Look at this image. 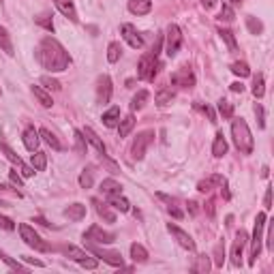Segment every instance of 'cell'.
I'll return each instance as SVG.
<instances>
[{"instance_id":"obj_20","label":"cell","mask_w":274,"mask_h":274,"mask_svg":"<svg viewBox=\"0 0 274 274\" xmlns=\"http://www.w3.org/2000/svg\"><path fill=\"white\" fill-rule=\"evenodd\" d=\"M101 193H103L105 197L120 195V193H122V184L116 182L114 178H107V180H103V182H101Z\"/></svg>"},{"instance_id":"obj_4","label":"cell","mask_w":274,"mask_h":274,"mask_svg":"<svg viewBox=\"0 0 274 274\" xmlns=\"http://www.w3.org/2000/svg\"><path fill=\"white\" fill-rule=\"evenodd\" d=\"M161 69V62H159V56L154 54H146L139 58V65H137V77L144 79V81H154L156 73Z\"/></svg>"},{"instance_id":"obj_51","label":"cell","mask_w":274,"mask_h":274,"mask_svg":"<svg viewBox=\"0 0 274 274\" xmlns=\"http://www.w3.org/2000/svg\"><path fill=\"white\" fill-rule=\"evenodd\" d=\"M79 266H81V268H86V270H95V268L99 266V261H97L95 257H84V259L79 261Z\"/></svg>"},{"instance_id":"obj_25","label":"cell","mask_w":274,"mask_h":274,"mask_svg":"<svg viewBox=\"0 0 274 274\" xmlns=\"http://www.w3.org/2000/svg\"><path fill=\"white\" fill-rule=\"evenodd\" d=\"M212 154L221 159V156L227 154V142L223 137V133H217V137H214V144H212Z\"/></svg>"},{"instance_id":"obj_15","label":"cell","mask_w":274,"mask_h":274,"mask_svg":"<svg viewBox=\"0 0 274 274\" xmlns=\"http://www.w3.org/2000/svg\"><path fill=\"white\" fill-rule=\"evenodd\" d=\"M120 32H122V39L126 41V43L131 45V48H135V50H139L144 45V39H142V34H139L135 28H133L131 24H122V28H120Z\"/></svg>"},{"instance_id":"obj_23","label":"cell","mask_w":274,"mask_h":274,"mask_svg":"<svg viewBox=\"0 0 274 274\" xmlns=\"http://www.w3.org/2000/svg\"><path fill=\"white\" fill-rule=\"evenodd\" d=\"M39 137H43V142L48 144V146H51L54 150H58V152L62 150V142H60V139H58L51 131H48V129H41V131H39Z\"/></svg>"},{"instance_id":"obj_1","label":"cell","mask_w":274,"mask_h":274,"mask_svg":"<svg viewBox=\"0 0 274 274\" xmlns=\"http://www.w3.org/2000/svg\"><path fill=\"white\" fill-rule=\"evenodd\" d=\"M37 58L39 62L43 65V69H48L51 73H60L71 65V56L69 51L60 45V41H56L54 37H45L39 43L37 50Z\"/></svg>"},{"instance_id":"obj_10","label":"cell","mask_w":274,"mask_h":274,"mask_svg":"<svg viewBox=\"0 0 274 274\" xmlns=\"http://www.w3.org/2000/svg\"><path fill=\"white\" fill-rule=\"evenodd\" d=\"M0 152H2L4 156H7V159H9L11 163H13V165H17V167H20V170H22V176H24V178H32V176H34V172H37V170H34V167H30V165H26V163L22 161L20 156H17V154H15L13 150H11V148H9V146L4 144V142L0 144Z\"/></svg>"},{"instance_id":"obj_52","label":"cell","mask_w":274,"mask_h":274,"mask_svg":"<svg viewBox=\"0 0 274 274\" xmlns=\"http://www.w3.org/2000/svg\"><path fill=\"white\" fill-rule=\"evenodd\" d=\"M212 186H214L212 178H208V180H201V182L197 184V191H201V193H210V191H212Z\"/></svg>"},{"instance_id":"obj_33","label":"cell","mask_w":274,"mask_h":274,"mask_svg":"<svg viewBox=\"0 0 274 274\" xmlns=\"http://www.w3.org/2000/svg\"><path fill=\"white\" fill-rule=\"evenodd\" d=\"M253 95H255V99H261L266 95V84H264V75L261 73H257L253 77Z\"/></svg>"},{"instance_id":"obj_28","label":"cell","mask_w":274,"mask_h":274,"mask_svg":"<svg viewBox=\"0 0 274 274\" xmlns=\"http://www.w3.org/2000/svg\"><path fill=\"white\" fill-rule=\"evenodd\" d=\"M131 257L133 261H137V264H144V261H148V250H146L142 244H131Z\"/></svg>"},{"instance_id":"obj_9","label":"cell","mask_w":274,"mask_h":274,"mask_svg":"<svg viewBox=\"0 0 274 274\" xmlns=\"http://www.w3.org/2000/svg\"><path fill=\"white\" fill-rule=\"evenodd\" d=\"M84 240L92 242V244H112L116 240V236L112 234V231H103L99 225H92L90 229L84 234Z\"/></svg>"},{"instance_id":"obj_58","label":"cell","mask_w":274,"mask_h":274,"mask_svg":"<svg viewBox=\"0 0 274 274\" xmlns=\"http://www.w3.org/2000/svg\"><path fill=\"white\" fill-rule=\"evenodd\" d=\"M244 86L240 84V81H236V84H231V92H242Z\"/></svg>"},{"instance_id":"obj_14","label":"cell","mask_w":274,"mask_h":274,"mask_svg":"<svg viewBox=\"0 0 274 274\" xmlns=\"http://www.w3.org/2000/svg\"><path fill=\"white\" fill-rule=\"evenodd\" d=\"M97 99L99 103H109V99H112V79H109V75H101L97 81Z\"/></svg>"},{"instance_id":"obj_13","label":"cell","mask_w":274,"mask_h":274,"mask_svg":"<svg viewBox=\"0 0 274 274\" xmlns=\"http://www.w3.org/2000/svg\"><path fill=\"white\" fill-rule=\"evenodd\" d=\"M167 231H170V234H172L174 238H176L178 244H180L182 249H186V250H195V242H193V238H191L189 234H186L184 229H180L178 225H172V223H170V225H167Z\"/></svg>"},{"instance_id":"obj_56","label":"cell","mask_w":274,"mask_h":274,"mask_svg":"<svg viewBox=\"0 0 274 274\" xmlns=\"http://www.w3.org/2000/svg\"><path fill=\"white\" fill-rule=\"evenodd\" d=\"M264 208L270 210L272 208V186H268L266 189V195H264Z\"/></svg>"},{"instance_id":"obj_31","label":"cell","mask_w":274,"mask_h":274,"mask_svg":"<svg viewBox=\"0 0 274 274\" xmlns=\"http://www.w3.org/2000/svg\"><path fill=\"white\" fill-rule=\"evenodd\" d=\"M148 99H150V92L148 90H139L135 97H133V103H131V109L133 112H137V109H142L146 103H148Z\"/></svg>"},{"instance_id":"obj_24","label":"cell","mask_w":274,"mask_h":274,"mask_svg":"<svg viewBox=\"0 0 274 274\" xmlns=\"http://www.w3.org/2000/svg\"><path fill=\"white\" fill-rule=\"evenodd\" d=\"M118 120H120V107H116V105H114V107H109L107 112L103 114V125L109 126V129L118 125Z\"/></svg>"},{"instance_id":"obj_59","label":"cell","mask_w":274,"mask_h":274,"mask_svg":"<svg viewBox=\"0 0 274 274\" xmlns=\"http://www.w3.org/2000/svg\"><path fill=\"white\" fill-rule=\"evenodd\" d=\"M206 210H208L210 217H214V201H212V199H210V201L206 203Z\"/></svg>"},{"instance_id":"obj_26","label":"cell","mask_w":274,"mask_h":274,"mask_svg":"<svg viewBox=\"0 0 274 274\" xmlns=\"http://www.w3.org/2000/svg\"><path fill=\"white\" fill-rule=\"evenodd\" d=\"M133 126H135V116L129 114V116H125V118L120 120V126H118V135L120 137H126L129 133L133 131Z\"/></svg>"},{"instance_id":"obj_53","label":"cell","mask_w":274,"mask_h":274,"mask_svg":"<svg viewBox=\"0 0 274 274\" xmlns=\"http://www.w3.org/2000/svg\"><path fill=\"white\" fill-rule=\"evenodd\" d=\"M9 180H11V184L17 186V189H22V186H24V182H22V176H20V174H17L15 170L9 172Z\"/></svg>"},{"instance_id":"obj_30","label":"cell","mask_w":274,"mask_h":274,"mask_svg":"<svg viewBox=\"0 0 274 274\" xmlns=\"http://www.w3.org/2000/svg\"><path fill=\"white\" fill-rule=\"evenodd\" d=\"M92 203H95V206H97V212H99V217H101V219H105V221H107V223H116V214L112 212V210H109L107 206H105V203H101V201H92Z\"/></svg>"},{"instance_id":"obj_12","label":"cell","mask_w":274,"mask_h":274,"mask_svg":"<svg viewBox=\"0 0 274 274\" xmlns=\"http://www.w3.org/2000/svg\"><path fill=\"white\" fill-rule=\"evenodd\" d=\"M172 84L180 86V88H193L195 86V75L189 67H180L176 73L172 75Z\"/></svg>"},{"instance_id":"obj_55","label":"cell","mask_w":274,"mask_h":274,"mask_svg":"<svg viewBox=\"0 0 274 274\" xmlns=\"http://www.w3.org/2000/svg\"><path fill=\"white\" fill-rule=\"evenodd\" d=\"M75 144H77V152H84V133L81 131H75Z\"/></svg>"},{"instance_id":"obj_48","label":"cell","mask_w":274,"mask_h":274,"mask_svg":"<svg viewBox=\"0 0 274 274\" xmlns=\"http://www.w3.org/2000/svg\"><path fill=\"white\" fill-rule=\"evenodd\" d=\"M221 20H223V22H231V20H234V9H231V4H223V9H221Z\"/></svg>"},{"instance_id":"obj_18","label":"cell","mask_w":274,"mask_h":274,"mask_svg":"<svg viewBox=\"0 0 274 274\" xmlns=\"http://www.w3.org/2000/svg\"><path fill=\"white\" fill-rule=\"evenodd\" d=\"M152 9V0H129V11L133 15H146Z\"/></svg>"},{"instance_id":"obj_41","label":"cell","mask_w":274,"mask_h":274,"mask_svg":"<svg viewBox=\"0 0 274 274\" xmlns=\"http://www.w3.org/2000/svg\"><path fill=\"white\" fill-rule=\"evenodd\" d=\"M229 69H231V73L234 75H238V77H249L250 75V69H249L247 62H234Z\"/></svg>"},{"instance_id":"obj_39","label":"cell","mask_w":274,"mask_h":274,"mask_svg":"<svg viewBox=\"0 0 274 274\" xmlns=\"http://www.w3.org/2000/svg\"><path fill=\"white\" fill-rule=\"evenodd\" d=\"M247 28H249L250 34H261L264 32V24H261V20H257V17H253V15L247 17Z\"/></svg>"},{"instance_id":"obj_47","label":"cell","mask_w":274,"mask_h":274,"mask_svg":"<svg viewBox=\"0 0 274 274\" xmlns=\"http://www.w3.org/2000/svg\"><path fill=\"white\" fill-rule=\"evenodd\" d=\"M34 22H37L39 26H43L45 30L54 32V22H51V17H50V15H39V17H37V20H34Z\"/></svg>"},{"instance_id":"obj_44","label":"cell","mask_w":274,"mask_h":274,"mask_svg":"<svg viewBox=\"0 0 274 274\" xmlns=\"http://www.w3.org/2000/svg\"><path fill=\"white\" fill-rule=\"evenodd\" d=\"M95 184V178H92V172L90 170H84L79 174V186L81 189H90V186Z\"/></svg>"},{"instance_id":"obj_46","label":"cell","mask_w":274,"mask_h":274,"mask_svg":"<svg viewBox=\"0 0 274 274\" xmlns=\"http://www.w3.org/2000/svg\"><path fill=\"white\" fill-rule=\"evenodd\" d=\"M223 261H225V249H223V242H219L217 249H214V266L223 268Z\"/></svg>"},{"instance_id":"obj_42","label":"cell","mask_w":274,"mask_h":274,"mask_svg":"<svg viewBox=\"0 0 274 274\" xmlns=\"http://www.w3.org/2000/svg\"><path fill=\"white\" fill-rule=\"evenodd\" d=\"M65 255L67 257H71V259H75V261H81L84 257H88V253H84V250L77 249V247H65Z\"/></svg>"},{"instance_id":"obj_34","label":"cell","mask_w":274,"mask_h":274,"mask_svg":"<svg viewBox=\"0 0 274 274\" xmlns=\"http://www.w3.org/2000/svg\"><path fill=\"white\" fill-rule=\"evenodd\" d=\"M109 203L116 208V210H120V212H129L131 210V203L129 199H125L122 195H114V197H109Z\"/></svg>"},{"instance_id":"obj_2","label":"cell","mask_w":274,"mask_h":274,"mask_svg":"<svg viewBox=\"0 0 274 274\" xmlns=\"http://www.w3.org/2000/svg\"><path fill=\"white\" fill-rule=\"evenodd\" d=\"M231 135H234V144L242 154H250L253 152V135L244 118H236L231 122Z\"/></svg>"},{"instance_id":"obj_8","label":"cell","mask_w":274,"mask_h":274,"mask_svg":"<svg viewBox=\"0 0 274 274\" xmlns=\"http://www.w3.org/2000/svg\"><path fill=\"white\" fill-rule=\"evenodd\" d=\"M86 247H88L90 253H95L99 259H103L105 264H109V266H114V268H122V255L120 253H116V250H103L101 247H97V244H92V242H86Z\"/></svg>"},{"instance_id":"obj_49","label":"cell","mask_w":274,"mask_h":274,"mask_svg":"<svg viewBox=\"0 0 274 274\" xmlns=\"http://www.w3.org/2000/svg\"><path fill=\"white\" fill-rule=\"evenodd\" d=\"M253 112H255V116H257V122H259V129H264V126H266V116H264V107H261L259 103H255Z\"/></svg>"},{"instance_id":"obj_62","label":"cell","mask_w":274,"mask_h":274,"mask_svg":"<svg viewBox=\"0 0 274 274\" xmlns=\"http://www.w3.org/2000/svg\"><path fill=\"white\" fill-rule=\"evenodd\" d=\"M2 189H4V186H2V184H0V191H2Z\"/></svg>"},{"instance_id":"obj_60","label":"cell","mask_w":274,"mask_h":274,"mask_svg":"<svg viewBox=\"0 0 274 274\" xmlns=\"http://www.w3.org/2000/svg\"><path fill=\"white\" fill-rule=\"evenodd\" d=\"M189 212L191 214H197V201H189Z\"/></svg>"},{"instance_id":"obj_3","label":"cell","mask_w":274,"mask_h":274,"mask_svg":"<svg viewBox=\"0 0 274 274\" xmlns=\"http://www.w3.org/2000/svg\"><path fill=\"white\" fill-rule=\"evenodd\" d=\"M266 212H259L255 219V229H253V240H250V257H249V266H255L259 253H261V238H264V227H266Z\"/></svg>"},{"instance_id":"obj_27","label":"cell","mask_w":274,"mask_h":274,"mask_svg":"<svg viewBox=\"0 0 274 274\" xmlns=\"http://www.w3.org/2000/svg\"><path fill=\"white\" fill-rule=\"evenodd\" d=\"M172 99H174V90L172 88H161L159 92H156V97H154V103L159 105V107H165V105L172 103Z\"/></svg>"},{"instance_id":"obj_43","label":"cell","mask_w":274,"mask_h":274,"mask_svg":"<svg viewBox=\"0 0 274 274\" xmlns=\"http://www.w3.org/2000/svg\"><path fill=\"white\" fill-rule=\"evenodd\" d=\"M122 54V48H120V43H109V48H107V60L109 62H118V58Z\"/></svg>"},{"instance_id":"obj_40","label":"cell","mask_w":274,"mask_h":274,"mask_svg":"<svg viewBox=\"0 0 274 274\" xmlns=\"http://www.w3.org/2000/svg\"><path fill=\"white\" fill-rule=\"evenodd\" d=\"M210 270V257L208 255H199L193 266V272H199V274H206Z\"/></svg>"},{"instance_id":"obj_50","label":"cell","mask_w":274,"mask_h":274,"mask_svg":"<svg viewBox=\"0 0 274 274\" xmlns=\"http://www.w3.org/2000/svg\"><path fill=\"white\" fill-rule=\"evenodd\" d=\"M266 225H268V240H266V244H268V249L270 250H274V225H272V221H266Z\"/></svg>"},{"instance_id":"obj_38","label":"cell","mask_w":274,"mask_h":274,"mask_svg":"<svg viewBox=\"0 0 274 274\" xmlns=\"http://www.w3.org/2000/svg\"><path fill=\"white\" fill-rule=\"evenodd\" d=\"M0 259H2L4 264H7V266L11 268V270H15V272H28V268H26V266H22L20 261H15L13 257H9V255H7V253H2V250H0Z\"/></svg>"},{"instance_id":"obj_32","label":"cell","mask_w":274,"mask_h":274,"mask_svg":"<svg viewBox=\"0 0 274 274\" xmlns=\"http://www.w3.org/2000/svg\"><path fill=\"white\" fill-rule=\"evenodd\" d=\"M217 107H219V114L223 116V120L234 118V105L227 101V99H221V101L217 103Z\"/></svg>"},{"instance_id":"obj_22","label":"cell","mask_w":274,"mask_h":274,"mask_svg":"<svg viewBox=\"0 0 274 274\" xmlns=\"http://www.w3.org/2000/svg\"><path fill=\"white\" fill-rule=\"evenodd\" d=\"M24 146H26V150H30V152H34V150L39 148V131L34 129V126H28V129L24 131Z\"/></svg>"},{"instance_id":"obj_5","label":"cell","mask_w":274,"mask_h":274,"mask_svg":"<svg viewBox=\"0 0 274 274\" xmlns=\"http://www.w3.org/2000/svg\"><path fill=\"white\" fill-rule=\"evenodd\" d=\"M20 236H22V240H24V242L28 244V247L34 249V250H39V253H48V250L51 249L50 244L45 242L43 238H41L30 225H26V223H24V225H20Z\"/></svg>"},{"instance_id":"obj_61","label":"cell","mask_w":274,"mask_h":274,"mask_svg":"<svg viewBox=\"0 0 274 274\" xmlns=\"http://www.w3.org/2000/svg\"><path fill=\"white\" fill-rule=\"evenodd\" d=\"M240 2H242V0H229L227 4H240Z\"/></svg>"},{"instance_id":"obj_21","label":"cell","mask_w":274,"mask_h":274,"mask_svg":"<svg viewBox=\"0 0 274 274\" xmlns=\"http://www.w3.org/2000/svg\"><path fill=\"white\" fill-rule=\"evenodd\" d=\"M0 50H2L7 56H13L15 54L13 39H11V34H9V30L4 26H0Z\"/></svg>"},{"instance_id":"obj_35","label":"cell","mask_w":274,"mask_h":274,"mask_svg":"<svg viewBox=\"0 0 274 274\" xmlns=\"http://www.w3.org/2000/svg\"><path fill=\"white\" fill-rule=\"evenodd\" d=\"M159 197H161V199H165L167 203H170V206H167V212H170L174 219H182V210H180V208L176 206V199H172V197H167L165 193H159Z\"/></svg>"},{"instance_id":"obj_36","label":"cell","mask_w":274,"mask_h":274,"mask_svg":"<svg viewBox=\"0 0 274 274\" xmlns=\"http://www.w3.org/2000/svg\"><path fill=\"white\" fill-rule=\"evenodd\" d=\"M219 34H221V39H223L225 43H227V48H229V51H236V50H238L236 37H234V32H231V30H227V28H221Z\"/></svg>"},{"instance_id":"obj_19","label":"cell","mask_w":274,"mask_h":274,"mask_svg":"<svg viewBox=\"0 0 274 274\" xmlns=\"http://www.w3.org/2000/svg\"><path fill=\"white\" fill-rule=\"evenodd\" d=\"M65 217L69 221H73V223H77V221L86 217V206L84 203H71L69 208H65Z\"/></svg>"},{"instance_id":"obj_37","label":"cell","mask_w":274,"mask_h":274,"mask_svg":"<svg viewBox=\"0 0 274 274\" xmlns=\"http://www.w3.org/2000/svg\"><path fill=\"white\" fill-rule=\"evenodd\" d=\"M32 167L37 172H43L45 167H48V154H45V152H37V150H34V154H32Z\"/></svg>"},{"instance_id":"obj_57","label":"cell","mask_w":274,"mask_h":274,"mask_svg":"<svg viewBox=\"0 0 274 274\" xmlns=\"http://www.w3.org/2000/svg\"><path fill=\"white\" fill-rule=\"evenodd\" d=\"M199 2H201V7H203V9H212L214 4L219 2V0H199Z\"/></svg>"},{"instance_id":"obj_29","label":"cell","mask_w":274,"mask_h":274,"mask_svg":"<svg viewBox=\"0 0 274 274\" xmlns=\"http://www.w3.org/2000/svg\"><path fill=\"white\" fill-rule=\"evenodd\" d=\"M32 95L39 99V103L43 105V107H51V105H54V101H51V95H48V92L41 88V86H32Z\"/></svg>"},{"instance_id":"obj_45","label":"cell","mask_w":274,"mask_h":274,"mask_svg":"<svg viewBox=\"0 0 274 274\" xmlns=\"http://www.w3.org/2000/svg\"><path fill=\"white\" fill-rule=\"evenodd\" d=\"M41 84H43L48 90H56V92L62 88V86H60V81L54 79V77H50V75H43V77H41Z\"/></svg>"},{"instance_id":"obj_17","label":"cell","mask_w":274,"mask_h":274,"mask_svg":"<svg viewBox=\"0 0 274 274\" xmlns=\"http://www.w3.org/2000/svg\"><path fill=\"white\" fill-rule=\"evenodd\" d=\"M81 133H84V139H88V142L92 144V148H95V150H97L99 154H103V156H105V152H107V148H105L103 139L99 137L97 133H95V131L90 129V126H84V131H81Z\"/></svg>"},{"instance_id":"obj_11","label":"cell","mask_w":274,"mask_h":274,"mask_svg":"<svg viewBox=\"0 0 274 274\" xmlns=\"http://www.w3.org/2000/svg\"><path fill=\"white\" fill-rule=\"evenodd\" d=\"M249 242V234L244 229L236 231V238H234V247H231V264L234 266H242V253H244V247Z\"/></svg>"},{"instance_id":"obj_7","label":"cell","mask_w":274,"mask_h":274,"mask_svg":"<svg viewBox=\"0 0 274 274\" xmlns=\"http://www.w3.org/2000/svg\"><path fill=\"white\" fill-rule=\"evenodd\" d=\"M182 48V30L176 24H170L165 30V54L174 58Z\"/></svg>"},{"instance_id":"obj_6","label":"cell","mask_w":274,"mask_h":274,"mask_svg":"<svg viewBox=\"0 0 274 274\" xmlns=\"http://www.w3.org/2000/svg\"><path fill=\"white\" fill-rule=\"evenodd\" d=\"M152 139H154V131L152 129H146L142 133H137L135 142H133V146H131V159L133 161H142L146 150H148V146L152 144Z\"/></svg>"},{"instance_id":"obj_16","label":"cell","mask_w":274,"mask_h":274,"mask_svg":"<svg viewBox=\"0 0 274 274\" xmlns=\"http://www.w3.org/2000/svg\"><path fill=\"white\" fill-rule=\"evenodd\" d=\"M56 9L60 11L65 17H69L71 22H77V11H75V2L73 0H54Z\"/></svg>"},{"instance_id":"obj_54","label":"cell","mask_w":274,"mask_h":274,"mask_svg":"<svg viewBox=\"0 0 274 274\" xmlns=\"http://www.w3.org/2000/svg\"><path fill=\"white\" fill-rule=\"evenodd\" d=\"M0 227H2V229H7V231H13L15 229V223L9 217H2V214H0Z\"/></svg>"}]
</instances>
